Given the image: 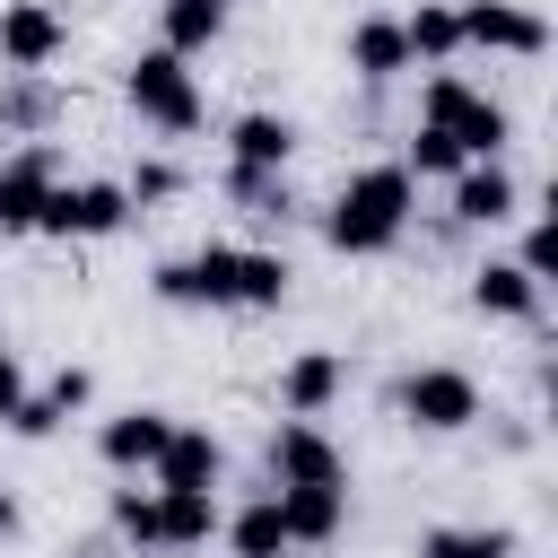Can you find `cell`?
Returning <instances> with one entry per match:
<instances>
[{"label": "cell", "mask_w": 558, "mask_h": 558, "mask_svg": "<svg viewBox=\"0 0 558 558\" xmlns=\"http://www.w3.org/2000/svg\"><path fill=\"white\" fill-rule=\"evenodd\" d=\"M410 174L401 166H366V174H349L340 183V201H331V218H323V235L340 244V253H384L401 227H410Z\"/></svg>", "instance_id": "1"}, {"label": "cell", "mask_w": 558, "mask_h": 558, "mask_svg": "<svg viewBox=\"0 0 558 558\" xmlns=\"http://www.w3.org/2000/svg\"><path fill=\"white\" fill-rule=\"evenodd\" d=\"M427 131H445L471 166H497V148H506V105H488L480 87H462V78H427Z\"/></svg>", "instance_id": "2"}, {"label": "cell", "mask_w": 558, "mask_h": 558, "mask_svg": "<svg viewBox=\"0 0 558 558\" xmlns=\"http://www.w3.org/2000/svg\"><path fill=\"white\" fill-rule=\"evenodd\" d=\"M122 96H131V113H140V122H157V131H201V87H192V70H183L166 44L131 61Z\"/></svg>", "instance_id": "3"}, {"label": "cell", "mask_w": 558, "mask_h": 558, "mask_svg": "<svg viewBox=\"0 0 558 558\" xmlns=\"http://www.w3.org/2000/svg\"><path fill=\"white\" fill-rule=\"evenodd\" d=\"M401 418L427 427V436H453V427L480 418V384H471L462 366H418V375L401 384Z\"/></svg>", "instance_id": "4"}, {"label": "cell", "mask_w": 558, "mask_h": 558, "mask_svg": "<svg viewBox=\"0 0 558 558\" xmlns=\"http://www.w3.org/2000/svg\"><path fill=\"white\" fill-rule=\"evenodd\" d=\"M122 218H131V192L122 183H52L44 209H35L44 235H113Z\"/></svg>", "instance_id": "5"}, {"label": "cell", "mask_w": 558, "mask_h": 558, "mask_svg": "<svg viewBox=\"0 0 558 558\" xmlns=\"http://www.w3.org/2000/svg\"><path fill=\"white\" fill-rule=\"evenodd\" d=\"M270 480H279V488H340L349 462H340V445H331L314 418H288V427L270 436Z\"/></svg>", "instance_id": "6"}, {"label": "cell", "mask_w": 558, "mask_h": 558, "mask_svg": "<svg viewBox=\"0 0 558 558\" xmlns=\"http://www.w3.org/2000/svg\"><path fill=\"white\" fill-rule=\"evenodd\" d=\"M462 44H480V52H541L549 26L532 9H514V0H471L462 9Z\"/></svg>", "instance_id": "7"}, {"label": "cell", "mask_w": 558, "mask_h": 558, "mask_svg": "<svg viewBox=\"0 0 558 558\" xmlns=\"http://www.w3.org/2000/svg\"><path fill=\"white\" fill-rule=\"evenodd\" d=\"M166 436H174V418H166V410H122V418H105V436H96V453H105L113 471H157V453H166Z\"/></svg>", "instance_id": "8"}, {"label": "cell", "mask_w": 558, "mask_h": 558, "mask_svg": "<svg viewBox=\"0 0 558 558\" xmlns=\"http://www.w3.org/2000/svg\"><path fill=\"white\" fill-rule=\"evenodd\" d=\"M52 52H61V17H52L44 0H17V9H0V61H9V70H26V78H35Z\"/></svg>", "instance_id": "9"}, {"label": "cell", "mask_w": 558, "mask_h": 558, "mask_svg": "<svg viewBox=\"0 0 558 558\" xmlns=\"http://www.w3.org/2000/svg\"><path fill=\"white\" fill-rule=\"evenodd\" d=\"M279 401H288V418H323V410L340 401V357H331V349H305V357H288V375H279Z\"/></svg>", "instance_id": "10"}, {"label": "cell", "mask_w": 558, "mask_h": 558, "mask_svg": "<svg viewBox=\"0 0 558 558\" xmlns=\"http://www.w3.org/2000/svg\"><path fill=\"white\" fill-rule=\"evenodd\" d=\"M227 148H235L244 174H279L288 148H296V122H288V113H244V122L227 131Z\"/></svg>", "instance_id": "11"}, {"label": "cell", "mask_w": 558, "mask_h": 558, "mask_svg": "<svg viewBox=\"0 0 558 558\" xmlns=\"http://www.w3.org/2000/svg\"><path fill=\"white\" fill-rule=\"evenodd\" d=\"M453 218H462V227L514 218V174H506V166H462V174H453Z\"/></svg>", "instance_id": "12"}, {"label": "cell", "mask_w": 558, "mask_h": 558, "mask_svg": "<svg viewBox=\"0 0 558 558\" xmlns=\"http://www.w3.org/2000/svg\"><path fill=\"white\" fill-rule=\"evenodd\" d=\"M218 462H227V453H218V436H209V427H174V436H166V453H157V488H209V480H218Z\"/></svg>", "instance_id": "13"}, {"label": "cell", "mask_w": 558, "mask_h": 558, "mask_svg": "<svg viewBox=\"0 0 558 558\" xmlns=\"http://www.w3.org/2000/svg\"><path fill=\"white\" fill-rule=\"evenodd\" d=\"M218 532L209 488H157V549H201Z\"/></svg>", "instance_id": "14"}, {"label": "cell", "mask_w": 558, "mask_h": 558, "mask_svg": "<svg viewBox=\"0 0 558 558\" xmlns=\"http://www.w3.org/2000/svg\"><path fill=\"white\" fill-rule=\"evenodd\" d=\"M349 70H357V78H401V70H410L401 17H357V26H349Z\"/></svg>", "instance_id": "15"}, {"label": "cell", "mask_w": 558, "mask_h": 558, "mask_svg": "<svg viewBox=\"0 0 558 558\" xmlns=\"http://www.w3.org/2000/svg\"><path fill=\"white\" fill-rule=\"evenodd\" d=\"M471 305H480V314H506V323H532V314H541V288H532L514 262H480V270H471Z\"/></svg>", "instance_id": "16"}, {"label": "cell", "mask_w": 558, "mask_h": 558, "mask_svg": "<svg viewBox=\"0 0 558 558\" xmlns=\"http://www.w3.org/2000/svg\"><path fill=\"white\" fill-rule=\"evenodd\" d=\"M401 44H410V61H453L462 52V9L453 0H418L401 17Z\"/></svg>", "instance_id": "17"}, {"label": "cell", "mask_w": 558, "mask_h": 558, "mask_svg": "<svg viewBox=\"0 0 558 558\" xmlns=\"http://www.w3.org/2000/svg\"><path fill=\"white\" fill-rule=\"evenodd\" d=\"M340 514H349V497H340V488H279L288 549H296V541H331V532H340Z\"/></svg>", "instance_id": "18"}, {"label": "cell", "mask_w": 558, "mask_h": 558, "mask_svg": "<svg viewBox=\"0 0 558 558\" xmlns=\"http://www.w3.org/2000/svg\"><path fill=\"white\" fill-rule=\"evenodd\" d=\"M227 549L235 558H279L288 549V523H279V497H253L235 523H227Z\"/></svg>", "instance_id": "19"}, {"label": "cell", "mask_w": 558, "mask_h": 558, "mask_svg": "<svg viewBox=\"0 0 558 558\" xmlns=\"http://www.w3.org/2000/svg\"><path fill=\"white\" fill-rule=\"evenodd\" d=\"M218 26H227V9H209V0H166V52H174V61L201 52V44H218Z\"/></svg>", "instance_id": "20"}, {"label": "cell", "mask_w": 558, "mask_h": 558, "mask_svg": "<svg viewBox=\"0 0 558 558\" xmlns=\"http://www.w3.org/2000/svg\"><path fill=\"white\" fill-rule=\"evenodd\" d=\"M288 296V262L279 253H235V305H279Z\"/></svg>", "instance_id": "21"}, {"label": "cell", "mask_w": 558, "mask_h": 558, "mask_svg": "<svg viewBox=\"0 0 558 558\" xmlns=\"http://www.w3.org/2000/svg\"><path fill=\"white\" fill-rule=\"evenodd\" d=\"M418 558H514V532H497V523H488V532H453V523H445V532L418 541Z\"/></svg>", "instance_id": "22"}, {"label": "cell", "mask_w": 558, "mask_h": 558, "mask_svg": "<svg viewBox=\"0 0 558 558\" xmlns=\"http://www.w3.org/2000/svg\"><path fill=\"white\" fill-rule=\"evenodd\" d=\"M462 166H471V157H462V148L445 140V131H427V122L410 131V157H401V174H410V183H418V174H445V183H453Z\"/></svg>", "instance_id": "23"}, {"label": "cell", "mask_w": 558, "mask_h": 558, "mask_svg": "<svg viewBox=\"0 0 558 558\" xmlns=\"http://www.w3.org/2000/svg\"><path fill=\"white\" fill-rule=\"evenodd\" d=\"M0 122H9V131H44V122H52V87L17 70V87L0 96Z\"/></svg>", "instance_id": "24"}, {"label": "cell", "mask_w": 558, "mask_h": 558, "mask_svg": "<svg viewBox=\"0 0 558 558\" xmlns=\"http://www.w3.org/2000/svg\"><path fill=\"white\" fill-rule=\"evenodd\" d=\"M113 532L157 549V488H113Z\"/></svg>", "instance_id": "25"}, {"label": "cell", "mask_w": 558, "mask_h": 558, "mask_svg": "<svg viewBox=\"0 0 558 558\" xmlns=\"http://www.w3.org/2000/svg\"><path fill=\"white\" fill-rule=\"evenodd\" d=\"M35 209H44V192L0 166V235H35Z\"/></svg>", "instance_id": "26"}, {"label": "cell", "mask_w": 558, "mask_h": 558, "mask_svg": "<svg viewBox=\"0 0 558 558\" xmlns=\"http://www.w3.org/2000/svg\"><path fill=\"white\" fill-rule=\"evenodd\" d=\"M514 270H523L532 288H549V270H558V227H549V218L523 227V262H514Z\"/></svg>", "instance_id": "27"}, {"label": "cell", "mask_w": 558, "mask_h": 558, "mask_svg": "<svg viewBox=\"0 0 558 558\" xmlns=\"http://www.w3.org/2000/svg\"><path fill=\"white\" fill-rule=\"evenodd\" d=\"M122 192H131V201H166V192H183V174H174L166 157H148V166H140V174H131Z\"/></svg>", "instance_id": "28"}, {"label": "cell", "mask_w": 558, "mask_h": 558, "mask_svg": "<svg viewBox=\"0 0 558 558\" xmlns=\"http://www.w3.org/2000/svg\"><path fill=\"white\" fill-rule=\"evenodd\" d=\"M9 427H17V436H52V427H61V410H52L44 392H26V401L9 410Z\"/></svg>", "instance_id": "29"}, {"label": "cell", "mask_w": 558, "mask_h": 558, "mask_svg": "<svg viewBox=\"0 0 558 558\" xmlns=\"http://www.w3.org/2000/svg\"><path fill=\"white\" fill-rule=\"evenodd\" d=\"M44 401H52V410H61V418H70V410H78V401H87V366H61V375H52V384H44Z\"/></svg>", "instance_id": "30"}, {"label": "cell", "mask_w": 558, "mask_h": 558, "mask_svg": "<svg viewBox=\"0 0 558 558\" xmlns=\"http://www.w3.org/2000/svg\"><path fill=\"white\" fill-rule=\"evenodd\" d=\"M17 401H26V375H17V357H9V349H0V418H9V410H17Z\"/></svg>", "instance_id": "31"}, {"label": "cell", "mask_w": 558, "mask_h": 558, "mask_svg": "<svg viewBox=\"0 0 558 558\" xmlns=\"http://www.w3.org/2000/svg\"><path fill=\"white\" fill-rule=\"evenodd\" d=\"M9 532H17V497L0 488V541H9Z\"/></svg>", "instance_id": "32"}, {"label": "cell", "mask_w": 558, "mask_h": 558, "mask_svg": "<svg viewBox=\"0 0 558 558\" xmlns=\"http://www.w3.org/2000/svg\"><path fill=\"white\" fill-rule=\"evenodd\" d=\"M209 9H227V0H209Z\"/></svg>", "instance_id": "33"}]
</instances>
